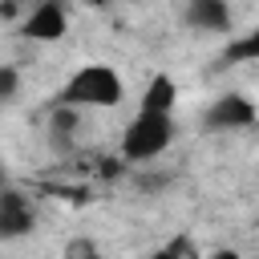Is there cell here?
I'll return each mask as SVG.
<instances>
[{
	"instance_id": "6da1fadb",
	"label": "cell",
	"mask_w": 259,
	"mask_h": 259,
	"mask_svg": "<svg viewBox=\"0 0 259 259\" xmlns=\"http://www.w3.org/2000/svg\"><path fill=\"white\" fill-rule=\"evenodd\" d=\"M125 97V85L117 77L113 65H101V61H89L81 65L57 93H53V105H73V109H113L121 105Z\"/></svg>"
},
{
	"instance_id": "7a4b0ae2",
	"label": "cell",
	"mask_w": 259,
	"mask_h": 259,
	"mask_svg": "<svg viewBox=\"0 0 259 259\" xmlns=\"http://www.w3.org/2000/svg\"><path fill=\"white\" fill-rule=\"evenodd\" d=\"M174 134H178V125H174L170 113H162V109H138V117L121 134V158L125 162H150V158H158V154L170 150Z\"/></svg>"
},
{
	"instance_id": "3957f363",
	"label": "cell",
	"mask_w": 259,
	"mask_h": 259,
	"mask_svg": "<svg viewBox=\"0 0 259 259\" xmlns=\"http://www.w3.org/2000/svg\"><path fill=\"white\" fill-rule=\"evenodd\" d=\"M259 121V109L247 93H219L206 113H202V130L206 134H235V130H247Z\"/></svg>"
},
{
	"instance_id": "277c9868",
	"label": "cell",
	"mask_w": 259,
	"mask_h": 259,
	"mask_svg": "<svg viewBox=\"0 0 259 259\" xmlns=\"http://www.w3.org/2000/svg\"><path fill=\"white\" fill-rule=\"evenodd\" d=\"M32 227H36V214H32L28 194L16 186H0V243L24 239Z\"/></svg>"
},
{
	"instance_id": "5b68a950",
	"label": "cell",
	"mask_w": 259,
	"mask_h": 259,
	"mask_svg": "<svg viewBox=\"0 0 259 259\" xmlns=\"http://www.w3.org/2000/svg\"><path fill=\"white\" fill-rule=\"evenodd\" d=\"M65 32H69V16H65L61 0H40V4L20 20V36H24V40L49 45V40H61Z\"/></svg>"
},
{
	"instance_id": "8992f818",
	"label": "cell",
	"mask_w": 259,
	"mask_h": 259,
	"mask_svg": "<svg viewBox=\"0 0 259 259\" xmlns=\"http://www.w3.org/2000/svg\"><path fill=\"white\" fill-rule=\"evenodd\" d=\"M182 16L198 32H231V4L227 0H186Z\"/></svg>"
},
{
	"instance_id": "52a82bcc",
	"label": "cell",
	"mask_w": 259,
	"mask_h": 259,
	"mask_svg": "<svg viewBox=\"0 0 259 259\" xmlns=\"http://www.w3.org/2000/svg\"><path fill=\"white\" fill-rule=\"evenodd\" d=\"M174 101H178V85L170 73H154L146 93H142V109H162V113H174Z\"/></svg>"
},
{
	"instance_id": "ba28073f",
	"label": "cell",
	"mask_w": 259,
	"mask_h": 259,
	"mask_svg": "<svg viewBox=\"0 0 259 259\" xmlns=\"http://www.w3.org/2000/svg\"><path fill=\"white\" fill-rule=\"evenodd\" d=\"M77 121H81V109H73V105H53V117H49V142H53V150H69V146H73Z\"/></svg>"
},
{
	"instance_id": "9c48e42d",
	"label": "cell",
	"mask_w": 259,
	"mask_h": 259,
	"mask_svg": "<svg viewBox=\"0 0 259 259\" xmlns=\"http://www.w3.org/2000/svg\"><path fill=\"white\" fill-rule=\"evenodd\" d=\"M251 61H259V24H255L247 36L231 40V45H227V53L219 57V65H251Z\"/></svg>"
},
{
	"instance_id": "30bf717a",
	"label": "cell",
	"mask_w": 259,
	"mask_h": 259,
	"mask_svg": "<svg viewBox=\"0 0 259 259\" xmlns=\"http://www.w3.org/2000/svg\"><path fill=\"white\" fill-rule=\"evenodd\" d=\"M16 89H20V73L12 65H0V101H12Z\"/></svg>"
},
{
	"instance_id": "8fae6325",
	"label": "cell",
	"mask_w": 259,
	"mask_h": 259,
	"mask_svg": "<svg viewBox=\"0 0 259 259\" xmlns=\"http://www.w3.org/2000/svg\"><path fill=\"white\" fill-rule=\"evenodd\" d=\"M162 255H198V247H194L186 235H178L174 243H166V247H162Z\"/></svg>"
},
{
	"instance_id": "7c38bea8",
	"label": "cell",
	"mask_w": 259,
	"mask_h": 259,
	"mask_svg": "<svg viewBox=\"0 0 259 259\" xmlns=\"http://www.w3.org/2000/svg\"><path fill=\"white\" fill-rule=\"evenodd\" d=\"M0 186H8V174H4V162H0Z\"/></svg>"
},
{
	"instance_id": "4fadbf2b",
	"label": "cell",
	"mask_w": 259,
	"mask_h": 259,
	"mask_svg": "<svg viewBox=\"0 0 259 259\" xmlns=\"http://www.w3.org/2000/svg\"><path fill=\"white\" fill-rule=\"evenodd\" d=\"M20 4H24V0H20Z\"/></svg>"
}]
</instances>
